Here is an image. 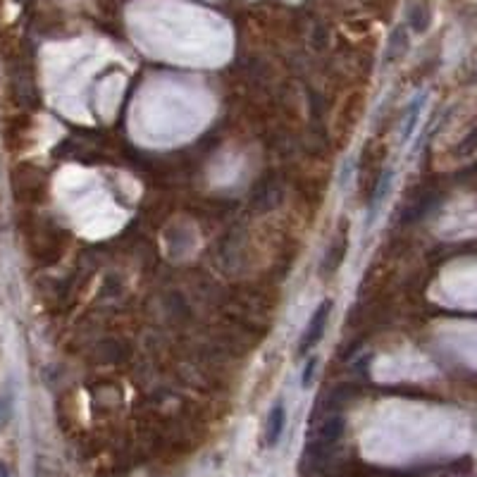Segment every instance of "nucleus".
Returning a JSON list of instances; mask_svg holds the SVG:
<instances>
[{
	"mask_svg": "<svg viewBox=\"0 0 477 477\" xmlns=\"http://www.w3.org/2000/svg\"><path fill=\"white\" fill-rule=\"evenodd\" d=\"M284 425H287V411H284L282 404H277L275 408L270 411V418H267V444L277 446L279 439H282Z\"/></svg>",
	"mask_w": 477,
	"mask_h": 477,
	"instance_id": "nucleus-3",
	"label": "nucleus"
},
{
	"mask_svg": "<svg viewBox=\"0 0 477 477\" xmlns=\"http://www.w3.org/2000/svg\"><path fill=\"white\" fill-rule=\"evenodd\" d=\"M341 434H344V418H341V415H332V418H327V420L320 425L318 439L313 441L311 451H313V453H320L322 449H329L332 444H336V441L341 439Z\"/></svg>",
	"mask_w": 477,
	"mask_h": 477,
	"instance_id": "nucleus-2",
	"label": "nucleus"
},
{
	"mask_svg": "<svg viewBox=\"0 0 477 477\" xmlns=\"http://www.w3.org/2000/svg\"><path fill=\"white\" fill-rule=\"evenodd\" d=\"M427 22H429V13L425 5H415V8L411 10V24L415 31H425L427 29Z\"/></svg>",
	"mask_w": 477,
	"mask_h": 477,
	"instance_id": "nucleus-5",
	"label": "nucleus"
},
{
	"mask_svg": "<svg viewBox=\"0 0 477 477\" xmlns=\"http://www.w3.org/2000/svg\"><path fill=\"white\" fill-rule=\"evenodd\" d=\"M420 108H422V98H415V101L411 103V108H408V118H406L404 131H401V138H404V141H408L413 129H415L418 118H420Z\"/></svg>",
	"mask_w": 477,
	"mask_h": 477,
	"instance_id": "nucleus-4",
	"label": "nucleus"
},
{
	"mask_svg": "<svg viewBox=\"0 0 477 477\" xmlns=\"http://www.w3.org/2000/svg\"><path fill=\"white\" fill-rule=\"evenodd\" d=\"M329 311H332V304L329 301H322L315 313L311 315V322H308V327L304 332V336H301V344H299V351L301 353H308L313 346L318 344L320 339H322L325 334V325H327V318H329Z\"/></svg>",
	"mask_w": 477,
	"mask_h": 477,
	"instance_id": "nucleus-1",
	"label": "nucleus"
},
{
	"mask_svg": "<svg viewBox=\"0 0 477 477\" xmlns=\"http://www.w3.org/2000/svg\"><path fill=\"white\" fill-rule=\"evenodd\" d=\"M0 477H10V473H8V468H5L3 463H0Z\"/></svg>",
	"mask_w": 477,
	"mask_h": 477,
	"instance_id": "nucleus-8",
	"label": "nucleus"
},
{
	"mask_svg": "<svg viewBox=\"0 0 477 477\" xmlns=\"http://www.w3.org/2000/svg\"><path fill=\"white\" fill-rule=\"evenodd\" d=\"M389 186H392V172H385V174H382V179H380V184H377V189H375V199H372V211H377V208H380V203L385 201Z\"/></svg>",
	"mask_w": 477,
	"mask_h": 477,
	"instance_id": "nucleus-6",
	"label": "nucleus"
},
{
	"mask_svg": "<svg viewBox=\"0 0 477 477\" xmlns=\"http://www.w3.org/2000/svg\"><path fill=\"white\" fill-rule=\"evenodd\" d=\"M315 363H318L315 358H311V360H308V363H306L304 377H301V385H304V387H308V385H311V380H313V372H315Z\"/></svg>",
	"mask_w": 477,
	"mask_h": 477,
	"instance_id": "nucleus-7",
	"label": "nucleus"
}]
</instances>
